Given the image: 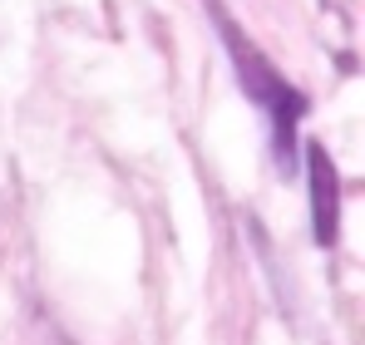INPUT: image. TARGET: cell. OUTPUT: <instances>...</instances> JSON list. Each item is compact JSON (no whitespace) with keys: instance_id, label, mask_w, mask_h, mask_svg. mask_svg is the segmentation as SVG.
I'll return each mask as SVG.
<instances>
[{"instance_id":"1","label":"cell","mask_w":365,"mask_h":345,"mask_svg":"<svg viewBox=\"0 0 365 345\" xmlns=\"http://www.w3.org/2000/svg\"><path fill=\"white\" fill-rule=\"evenodd\" d=\"M212 20H217V35L232 55V69H237V84L247 89V99L267 114V128H272V153H277V168H292V153H297V123L306 118V94L297 84H287V74L262 55L252 40H242V30L232 25V15H222L212 5Z\"/></svg>"},{"instance_id":"2","label":"cell","mask_w":365,"mask_h":345,"mask_svg":"<svg viewBox=\"0 0 365 345\" xmlns=\"http://www.w3.org/2000/svg\"><path fill=\"white\" fill-rule=\"evenodd\" d=\"M306 197H311V237L316 247H336L341 237V182L326 143H306Z\"/></svg>"}]
</instances>
